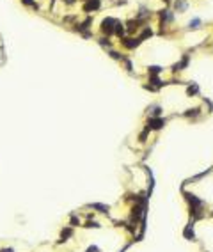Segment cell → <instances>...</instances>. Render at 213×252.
<instances>
[{"label":"cell","mask_w":213,"mask_h":252,"mask_svg":"<svg viewBox=\"0 0 213 252\" xmlns=\"http://www.w3.org/2000/svg\"><path fill=\"white\" fill-rule=\"evenodd\" d=\"M115 25H117V20L114 18H107V20L101 21V32L107 34V36H112L114 30H115Z\"/></svg>","instance_id":"1"},{"label":"cell","mask_w":213,"mask_h":252,"mask_svg":"<svg viewBox=\"0 0 213 252\" xmlns=\"http://www.w3.org/2000/svg\"><path fill=\"white\" fill-rule=\"evenodd\" d=\"M163 126H165V119H162V117H149L146 128L151 131V130H162Z\"/></svg>","instance_id":"2"},{"label":"cell","mask_w":213,"mask_h":252,"mask_svg":"<svg viewBox=\"0 0 213 252\" xmlns=\"http://www.w3.org/2000/svg\"><path fill=\"white\" fill-rule=\"evenodd\" d=\"M183 236H185V240H188V242H195V240H197V238H195V233H193V222H188V224L185 226Z\"/></svg>","instance_id":"3"},{"label":"cell","mask_w":213,"mask_h":252,"mask_svg":"<svg viewBox=\"0 0 213 252\" xmlns=\"http://www.w3.org/2000/svg\"><path fill=\"white\" fill-rule=\"evenodd\" d=\"M85 208L94 210V211H98V213H103V215H108V210H110L107 204H101V202H92V204H87Z\"/></svg>","instance_id":"4"},{"label":"cell","mask_w":213,"mask_h":252,"mask_svg":"<svg viewBox=\"0 0 213 252\" xmlns=\"http://www.w3.org/2000/svg\"><path fill=\"white\" fill-rule=\"evenodd\" d=\"M71 236H73V227H71V226H64V229L61 231V240H59V243L68 242Z\"/></svg>","instance_id":"5"},{"label":"cell","mask_w":213,"mask_h":252,"mask_svg":"<svg viewBox=\"0 0 213 252\" xmlns=\"http://www.w3.org/2000/svg\"><path fill=\"white\" fill-rule=\"evenodd\" d=\"M140 37H126V39H122V44L126 46V48H137L139 44H140Z\"/></svg>","instance_id":"6"},{"label":"cell","mask_w":213,"mask_h":252,"mask_svg":"<svg viewBox=\"0 0 213 252\" xmlns=\"http://www.w3.org/2000/svg\"><path fill=\"white\" fill-rule=\"evenodd\" d=\"M174 9L178 11V12H185V11L188 9V2L186 0H176L174 2Z\"/></svg>","instance_id":"7"},{"label":"cell","mask_w":213,"mask_h":252,"mask_svg":"<svg viewBox=\"0 0 213 252\" xmlns=\"http://www.w3.org/2000/svg\"><path fill=\"white\" fill-rule=\"evenodd\" d=\"M186 66H188V55H185L183 61H179L178 64H174L172 71H174V73H176V71H183V68H186Z\"/></svg>","instance_id":"8"},{"label":"cell","mask_w":213,"mask_h":252,"mask_svg":"<svg viewBox=\"0 0 213 252\" xmlns=\"http://www.w3.org/2000/svg\"><path fill=\"white\" fill-rule=\"evenodd\" d=\"M147 114L151 117H160L162 116V107L160 105H151L149 108H147Z\"/></svg>","instance_id":"9"},{"label":"cell","mask_w":213,"mask_h":252,"mask_svg":"<svg viewBox=\"0 0 213 252\" xmlns=\"http://www.w3.org/2000/svg\"><path fill=\"white\" fill-rule=\"evenodd\" d=\"M100 4H101L100 0H89V2L85 4L83 9H85V11H96V9H100Z\"/></svg>","instance_id":"10"},{"label":"cell","mask_w":213,"mask_h":252,"mask_svg":"<svg viewBox=\"0 0 213 252\" xmlns=\"http://www.w3.org/2000/svg\"><path fill=\"white\" fill-rule=\"evenodd\" d=\"M69 226H71V227H76V226L80 227V226H82L80 219H78V217H76L75 213H71V217H69Z\"/></svg>","instance_id":"11"},{"label":"cell","mask_w":213,"mask_h":252,"mask_svg":"<svg viewBox=\"0 0 213 252\" xmlns=\"http://www.w3.org/2000/svg\"><path fill=\"white\" fill-rule=\"evenodd\" d=\"M82 227H85V229H91V227H94V229H100L101 227V224H98V222H94V220H87Z\"/></svg>","instance_id":"12"},{"label":"cell","mask_w":213,"mask_h":252,"mask_svg":"<svg viewBox=\"0 0 213 252\" xmlns=\"http://www.w3.org/2000/svg\"><path fill=\"white\" fill-rule=\"evenodd\" d=\"M197 93H199V85H188V89H186V94L188 96H195L197 94Z\"/></svg>","instance_id":"13"},{"label":"cell","mask_w":213,"mask_h":252,"mask_svg":"<svg viewBox=\"0 0 213 252\" xmlns=\"http://www.w3.org/2000/svg\"><path fill=\"white\" fill-rule=\"evenodd\" d=\"M199 114H201V108H190V110H186V112H185V116L186 117H195V116H199Z\"/></svg>","instance_id":"14"},{"label":"cell","mask_w":213,"mask_h":252,"mask_svg":"<svg viewBox=\"0 0 213 252\" xmlns=\"http://www.w3.org/2000/svg\"><path fill=\"white\" fill-rule=\"evenodd\" d=\"M199 27H201V20H197V18L188 23V29H199Z\"/></svg>","instance_id":"15"},{"label":"cell","mask_w":213,"mask_h":252,"mask_svg":"<svg viewBox=\"0 0 213 252\" xmlns=\"http://www.w3.org/2000/svg\"><path fill=\"white\" fill-rule=\"evenodd\" d=\"M149 69V75H158V73H162V68L160 66H151V68H147Z\"/></svg>","instance_id":"16"},{"label":"cell","mask_w":213,"mask_h":252,"mask_svg":"<svg viewBox=\"0 0 213 252\" xmlns=\"http://www.w3.org/2000/svg\"><path fill=\"white\" fill-rule=\"evenodd\" d=\"M147 133H149V130L146 128V130H144V131H142V133H140V137H139V140H140V142H146V138H147Z\"/></svg>","instance_id":"17"},{"label":"cell","mask_w":213,"mask_h":252,"mask_svg":"<svg viewBox=\"0 0 213 252\" xmlns=\"http://www.w3.org/2000/svg\"><path fill=\"white\" fill-rule=\"evenodd\" d=\"M21 2H23L25 5H32V7H36V9H37V5H36V2H34V0H21Z\"/></svg>","instance_id":"18"},{"label":"cell","mask_w":213,"mask_h":252,"mask_svg":"<svg viewBox=\"0 0 213 252\" xmlns=\"http://www.w3.org/2000/svg\"><path fill=\"white\" fill-rule=\"evenodd\" d=\"M0 252H14V249L12 247H7V249H2Z\"/></svg>","instance_id":"19"},{"label":"cell","mask_w":213,"mask_h":252,"mask_svg":"<svg viewBox=\"0 0 213 252\" xmlns=\"http://www.w3.org/2000/svg\"><path fill=\"white\" fill-rule=\"evenodd\" d=\"M210 217H213V211H211V213H210Z\"/></svg>","instance_id":"20"}]
</instances>
